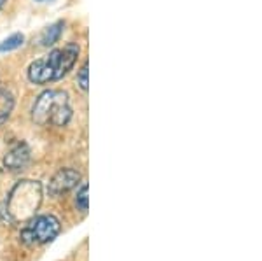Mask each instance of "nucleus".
<instances>
[{"instance_id":"nucleus-1","label":"nucleus","mask_w":262,"mask_h":261,"mask_svg":"<svg viewBox=\"0 0 262 261\" xmlns=\"http://www.w3.org/2000/svg\"><path fill=\"white\" fill-rule=\"evenodd\" d=\"M79 53H81V48L77 42H67L63 48L53 49L48 56L39 58L28 65V81L32 84H39V86L61 81L74 69Z\"/></svg>"},{"instance_id":"nucleus-2","label":"nucleus","mask_w":262,"mask_h":261,"mask_svg":"<svg viewBox=\"0 0 262 261\" xmlns=\"http://www.w3.org/2000/svg\"><path fill=\"white\" fill-rule=\"evenodd\" d=\"M69 93L63 90H46L37 96L32 107V119L39 126H67L72 119Z\"/></svg>"},{"instance_id":"nucleus-3","label":"nucleus","mask_w":262,"mask_h":261,"mask_svg":"<svg viewBox=\"0 0 262 261\" xmlns=\"http://www.w3.org/2000/svg\"><path fill=\"white\" fill-rule=\"evenodd\" d=\"M42 202V184L39 180H21L11 189L4 212L11 221H25L33 217Z\"/></svg>"},{"instance_id":"nucleus-4","label":"nucleus","mask_w":262,"mask_h":261,"mask_svg":"<svg viewBox=\"0 0 262 261\" xmlns=\"http://www.w3.org/2000/svg\"><path fill=\"white\" fill-rule=\"evenodd\" d=\"M60 221L58 217L51 216V214H42V216H33L27 223L23 230H21V242L27 246H44L58 237L60 233Z\"/></svg>"},{"instance_id":"nucleus-5","label":"nucleus","mask_w":262,"mask_h":261,"mask_svg":"<svg viewBox=\"0 0 262 261\" xmlns=\"http://www.w3.org/2000/svg\"><path fill=\"white\" fill-rule=\"evenodd\" d=\"M79 180H81V174L75 168H60L49 180L48 191L51 196H61L77 186Z\"/></svg>"},{"instance_id":"nucleus-6","label":"nucleus","mask_w":262,"mask_h":261,"mask_svg":"<svg viewBox=\"0 0 262 261\" xmlns=\"http://www.w3.org/2000/svg\"><path fill=\"white\" fill-rule=\"evenodd\" d=\"M30 147L27 142H18L16 146H12L4 156V167L9 172H19L30 163Z\"/></svg>"},{"instance_id":"nucleus-7","label":"nucleus","mask_w":262,"mask_h":261,"mask_svg":"<svg viewBox=\"0 0 262 261\" xmlns=\"http://www.w3.org/2000/svg\"><path fill=\"white\" fill-rule=\"evenodd\" d=\"M63 30H65V23H63V21H56V23L46 27L40 33V46H44V48H51V46H54L58 41L61 39Z\"/></svg>"},{"instance_id":"nucleus-8","label":"nucleus","mask_w":262,"mask_h":261,"mask_svg":"<svg viewBox=\"0 0 262 261\" xmlns=\"http://www.w3.org/2000/svg\"><path fill=\"white\" fill-rule=\"evenodd\" d=\"M14 95L7 88H0V125H4L14 111Z\"/></svg>"},{"instance_id":"nucleus-9","label":"nucleus","mask_w":262,"mask_h":261,"mask_svg":"<svg viewBox=\"0 0 262 261\" xmlns=\"http://www.w3.org/2000/svg\"><path fill=\"white\" fill-rule=\"evenodd\" d=\"M25 44V35L21 32L11 33L9 37H6L2 42H0V53H11L19 49L21 46Z\"/></svg>"},{"instance_id":"nucleus-10","label":"nucleus","mask_w":262,"mask_h":261,"mask_svg":"<svg viewBox=\"0 0 262 261\" xmlns=\"http://www.w3.org/2000/svg\"><path fill=\"white\" fill-rule=\"evenodd\" d=\"M75 205H77L82 212H88V209H90V186H88L86 183L79 188L77 196H75Z\"/></svg>"},{"instance_id":"nucleus-11","label":"nucleus","mask_w":262,"mask_h":261,"mask_svg":"<svg viewBox=\"0 0 262 261\" xmlns=\"http://www.w3.org/2000/svg\"><path fill=\"white\" fill-rule=\"evenodd\" d=\"M77 84L82 91H88L90 90V63L84 62L82 67L79 69L77 72Z\"/></svg>"},{"instance_id":"nucleus-12","label":"nucleus","mask_w":262,"mask_h":261,"mask_svg":"<svg viewBox=\"0 0 262 261\" xmlns=\"http://www.w3.org/2000/svg\"><path fill=\"white\" fill-rule=\"evenodd\" d=\"M35 2H39V4H40V2H53V0H35Z\"/></svg>"},{"instance_id":"nucleus-13","label":"nucleus","mask_w":262,"mask_h":261,"mask_svg":"<svg viewBox=\"0 0 262 261\" xmlns=\"http://www.w3.org/2000/svg\"><path fill=\"white\" fill-rule=\"evenodd\" d=\"M4 4H6V0H0V9L4 7Z\"/></svg>"}]
</instances>
